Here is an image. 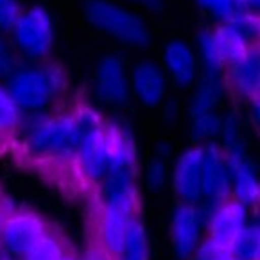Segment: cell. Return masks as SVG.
<instances>
[{
  "mask_svg": "<svg viewBox=\"0 0 260 260\" xmlns=\"http://www.w3.org/2000/svg\"><path fill=\"white\" fill-rule=\"evenodd\" d=\"M16 67L18 63H16L15 52L4 40H0V79H8L16 70Z\"/></svg>",
  "mask_w": 260,
  "mask_h": 260,
  "instance_id": "4dcf8cb0",
  "label": "cell"
},
{
  "mask_svg": "<svg viewBox=\"0 0 260 260\" xmlns=\"http://www.w3.org/2000/svg\"><path fill=\"white\" fill-rule=\"evenodd\" d=\"M221 131V117L215 111H208L203 115L192 117L190 135L196 142H208L214 140Z\"/></svg>",
  "mask_w": 260,
  "mask_h": 260,
  "instance_id": "484cf974",
  "label": "cell"
},
{
  "mask_svg": "<svg viewBox=\"0 0 260 260\" xmlns=\"http://www.w3.org/2000/svg\"><path fill=\"white\" fill-rule=\"evenodd\" d=\"M22 133V147L27 158L40 164L74 161L77 153V133L70 113L45 115L29 111L20 117L15 133Z\"/></svg>",
  "mask_w": 260,
  "mask_h": 260,
  "instance_id": "6da1fadb",
  "label": "cell"
},
{
  "mask_svg": "<svg viewBox=\"0 0 260 260\" xmlns=\"http://www.w3.org/2000/svg\"><path fill=\"white\" fill-rule=\"evenodd\" d=\"M237 2V9H251V11H258L260 0H235Z\"/></svg>",
  "mask_w": 260,
  "mask_h": 260,
  "instance_id": "836d02e7",
  "label": "cell"
},
{
  "mask_svg": "<svg viewBox=\"0 0 260 260\" xmlns=\"http://www.w3.org/2000/svg\"><path fill=\"white\" fill-rule=\"evenodd\" d=\"M0 35H2V32H0ZM0 40H2V36H0Z\"/></svg>",
  "mask_w": 260,
  "mask_h": 260,
  "instance_id": "f35d334b",
  "label": "cell"
},
{
  "mask_svg": "<svg viewBox=\"0 0 260 260\" xmlns=\"http://www.w3.org/2000/svg\"><path fill=\"white\" fill-rule=\"evenodd\" d=\"M22 11L18 0H0V32L11 31Z\"/></svg>",
  "mask_w": 260,
  "mask_h": 260,
  "instance_id": "4316f807",
  "label": "cell"
},
{
  "mask_svg": "<svg viewBox=\"0 0 260 260\" xmlns=\"http://www.w3.org/2000/svg\"><path fill=\"white\" fill-rule=\"evenodd\" d=\"M221 260H235V258H232V255H230V253H228V255H226L224 258H221Z\"/></svg>",
  "mask_w": 260,
  "mask_h": 260,
  "instance_id": "74e56055",
  "label": "cell"
},
{
  "mask_svg": "<svg viewBox=\"0 0 260 260\" xmlns=\"http://www.w3.org/2000/svg\"><path fill=\"white\" fill-rule=\"evenodd\" d=\"M226 23L234 27L235 31L241 32L249 43L256 45V40H258L260 35V18L256 15V11H251V9H235L232 13Z\"/></svg>",
  "mask_w": 260,
  "mask_h": 260,
  "instance_id": "cb8c5ba5",
  "label": "cell"
},
{
  "mask_svg": "<svg viewBox=\"0 0 260 260\" xmlns=\"http://www.w3.org/2000/svg\"><path fill=\"white\" fill-rule=\"evenodd\" d=\"M198 4L207 9L208 13H212L221 22H226L232 16V13L237 9L235 0H198Z\"/></svg>",
  "mask_w": 260,
  "mask_h": 260,
  "instance_id": "f1b7e54d",
  "label": "cell"
},
{
  "mask_svg": "<svg viewBox=\"0 0 260 260\" xmlns=\"http://www.w3.org/2000/svg\"><path fill=\"white\" fill-rule=\"evenodd\" d=\"M47 230L43 219L35 212H9L0 230V253L20 260L45 235Z\"/></svg>",
  "mask_w": 260,
  "mask_h": 260,
  "instance_id": "8992f818",
  "label": "cell"
},
{
  "mask_svg": "<svg viewBox=\"0 0 260 260\" xmlns=\"http://www.w3.org/2000/svg\"><path fill=\"white\" fill-rule=\"evenodd\" d=\"M72 120L74 127H76L77 140H83L86 137L97 135L104 129V119L101 117V113L97 110H93L92 106L81 104L72 111Z\"/></svg>",
  "mask_w": 260,
  "mask_h": 260,
  "instance_id": "44dd1931",
  "label": "cell"
},
{
  "mask_svg": "<svg viewBox=\"0 0 260 260\" xmlns=\"http://www.w3.org/2000/svg\"><path fill=\"white\" fill-rule=\"evenodd\" d=\"M196 256L194 260H221L228 255V246L221 244V242L214 241V239L208 237L205 242L199 244V248L194 249Z\"/></svg>",
  "mask_w": 260,
  "mask_h": 260,
  "instance_id": "83f0119b",
  "label": "cell"
},
{
  "mask_svg": "<svg viewBox=\"0 0 260 260\" xmlns=\"http://www.w3.org/2000/svg\"><path fill=\"white\" fill-rule=\"evenodd\" d=\"M0 260H2V255H0Z\"/></svg>",
  "mask_w": 260,
  "mask_h": 260,
  "instance_id": "ab89813d",
  "label": "cell"
},
{
  "mask_svg": "<svg viewBox=\"0 0 260 260\" xmlns=\"http://www.w3.org/2000/svg\"><path fill=\"white\" fill-rule=\"evenodd\" d=\"M9 212H13V210L6 205V199L2 198L0 199V230H2V226H4V221H6V217H8Z\"/></svg>",
  "mask_w": 260,
  "mask_h": 260,
  "instance_id": "e575fe53",
  "label": "cell"
},
{
  "mask_svg": "<svg viewBox=\"0 0 260 260\" xmlns=\"http://www.w3.org/2000/svg\"><path fill=\"white\" fill-rule=\"evenodd\" d=\"M169 154H171V147L167 146V144H164V142H160L156 147V156L160 158H167Z\"/></svg>",
  "mask_w": 260,
  "mask_h": 260,
  "instance_id": "d590c367",
  "label": "cell"
},
{
  "mask_svg": "<svg viewBox=\"0 0 260 260\" xmlns=\"http://www.w3.org/2000/svg\"><path fill=\"white\" fill-rule=\"evenodd\" d=\"M0 199H2V196H0Z\"/></svg>",
  "mask_w": 260,
  "mask_h": 260,
  "instance_id": "60d3db41",
  "label": "cell"
},
{
  "mask_svg": "<svg viewBox=\"0 0 260 260\" xmlns=\"http://www.w3.org/2000/svg\"><path fill=\"white\" fill-rule=\"evenodd\" d=\"M228 251L235 260H260V228L258 224H248L232 239Z\"/></svg>",
  "mask_w": 260,
  "mask_h": 260,
  "instance_id": "d6986e66",
  "label": "cell"
},
{
  "mask_svg": "<svg viewBox=\"0 0 260 260\" xmlns=\"http://www.w3.org/2000/svg\"><path fill=\"white\" fill-rule=\"evenodd\" d=\"M224 161L232 181V198L241 201L244 207H253L258 203L260 185L256 180L255 165L249 160L242 140H234L222 144Z\"/></svg>",
  "mask_w": 260,
  "mask_h": 260,
  "instance_id": "52a82bcc",
  "label": "cell"
},
{
  "mask_svg": "<svg viewBox=\"0 0 260 260\" xmlns=\"http://www.w3.org/2000/svg\"><path fill=\"white\" fill-rule=\"evenodd\" d=\"M61 260H77L76 256H72V255H69V253H65V255L61 256Z\"/></svg>",
  "mask_w": 260,
  "mask_h": 260,
  "instance_id": "8d00e7d4",
  "label": "cell"
},
{
  "mask_svg": "<svg viewBox=\"0 0 260 260\" xmlns=\"http://www.w3.org/2000/svg\"><path fill=\"white\" fill-rule=\"evenodd\" d=\"M246 222H248V207H244L237 199L228 198L215 207L212 217L208 219V237L228 246L232 239L244 228Z\"/></svg>",
  "mask_w": 260,
  "mask_h": 260,
  "instance_id": "5bb4252c",
  "label": "cell"
},
{
  "mask_svg": "<svg viewBox=\"0 0 260 260\" xmlns=\"http://www.w3.org/2000/svg\"><path fill=\"white\" fill-rule=\"evenodd\" d=\"M224 83L230 84L235 95L241 99H258L260 92V52L251 45L241 57L224 67Z\"/></svg>",
  "mask_w": 260,
  "mask_h": 260,
  "instance_id": "30bf717a",
  "label": "cell"
},
{
  "mask_svg": "<svg viewBox=\"0 0 260 260\" xmlns=\"http://www.w3.org/2000/svg\"><path fill=\"white\" fill-rule=\"evenodd\" d=\"M201 160L203 149L196 146L185 151L174 165L172 188L181 203L196 205L201 199Z\"/></svg>",
  "mask_w": 260,
  "mask_h": 260,
  "instance_id": "8fae6325",
  "label": "cell"
},
{
  "mask_svg": "<svg viewBox=\"0 0 260 260\" xmlns=\"http://www.w3.org/2000/svg\"><path fill=\"white\" fill-rule=\"evenodd\" d=\"M224 84L226 83H224V76H222V74L203 70L198 88H196L194 95H192L190 106H188L190 119L196 117V115L215 111V106L219 104L222 93H224Z\"/></svg>",
  "mask_w": 260,
  "mask_h": 260,
  "instance_id": "e0dca14e",
  "label": "cell"
},
{
  "mask_svg": "<svg viewBox=\"0 0 260 260\" xmlns=\"http://www.w3.org/2000/svg\"><path fill=\"white\" fill-rule=\"evenodd\" d=\"M201 160V198L210 199L214 203H222L232 198V181L224 161L222 146L217 142L208 140L203 146Z\"/></svg>",
  "mask_w": 260,
  "mask_h": 260,
  "instance_id": "ba28073f",
  "label": "cell"
},
{
  "mask_svg": "<svg viewBox=\"0 0 260 260\" xmlns=\"http://www.w3.org/2000/svg\"><path fill=\"white\" fill-rule=\"evenodd\" d=\"M84 16L95 29L110 35L131 47L146 49L151 43V32L146 20L137 13L127 11L126 8L108 0H86Z\"/></svg>",
  "mask_w": 260,
  "mask_h": 260,
  "instance_id": "3957f363",
  "label": "cell"
},
{
  "mask_svg": "<svg viewBox=\"0 0 260 260\" xmlns=\"http://www.w3.org/2000/svg\"><path fill=\"white\" fill-rule=\"evenodd\" d=\"M199 228L201 222L196 212V205L180 203L174 208L171 219V239L180 260H187L194 255L199 242Z\"/></svg>",
  "mask_w": 260,
  "mask_h": 260,
  "instance_id": "4fadbf2b",
  "label": "cell"
},
{
  "mask_svg": "<svg viewBox=\"0 0 260 260\" xmlns=\"http://www.w3.org/2000/svg\"><path fill=\"white\" fill-rule=\"evenodd\" d=\"M69 77L59 63L42 61L16 67L8 77V92L20 111H42L67 90Z\"/></svg>",
  "mask_w": 260,
  "mask_h": 260,
  "instance_id": "7a4b0ae2",
  "label": "cell"
},
{
  "mask_svg": "<svg viewBox=\"0 0 260 260\" xmlns=\"http://www.w3.org/2000/svg\"><path fill=\"white\" fill-rule=\"evenodd\" d=\"M133 2L142 6V8H146L147 11H151V13H161L165 8L164 0H133Z\"/></svg>",
  "mask_w": 260,
  "mask_h": 260,
  "instance_id": "d6a6232c",
  "label": "cell"
},
{
  "mask_svg": "<svg viewBox=\"0 0 260 260\" xmlns=\"http://www.w3.org/2000/svg\"><path fill=\"white\" fill-rule=\"evenodd\" d=\"M129 86L142 104L154 108L164 103L167 93V76L156 61H140L131 72Z\"/></svg>",
  "mask_w": 260,
  "mask_h": 260,
  "instance_id": "7c38bea8",
  "label": "cell"
},
{
  "mask_svg": "<svg viewBox=\"0 0 260 260\" xmlns=\"http://www.w3.org/2000/svg\"><path fill=\"white\" fill-rule=\"evenodd\" d=\"M131 86L124 59L119 54H108L97 63L95 95L101 103L122 106L129 101Z\"/></svg>",
  "mask_w": 260,
  "mask_h": 260,
  "instance_id": "9c48e42d",
  "label": "cell"
},
{
  "mask_svg": "<svg viewBox=\"0 0 260 260\" xmlns=\"http://www.w3.org/2000/svg\"><path fill=\"white\" fill-rule=\"evenodd\" d=\"M198 47H199V56L203 61V70L215 74H224V61L219 56V50L215 47V40L212 35V29L203 27L198 32Z\"/></svg>",
  "mask_w": 260,
  "mask_h": 260,
  "instance_id": "7402d4cb",
  "label": "cell"
},
{
  "mask_svg": "<svg viewBox=\"0 0 260 260\" xmlns=\"http://www.w3.org/2000/svg\"><path fill=\"white\" fill-rule=\"evenodd\" d=\"M104 142H106V174L101 187L117 190L135 185L137 178V147L126 124L117 120H104Z\"/></svg>",
  "mask_w": 260,
  "mask_h": 260,
  "instance_id": "277c9868",
  "label": "cell"
},
{
  "mask_svg": "<svg viewBox=\"0 0 260 260\" xmlns=\"http://www.w3.org/2000/svg\"><path fill=\"white\" fill-rule=\"evenodd\" d=\"M9 32L15 49L25 59L32 63L49 59L54 47V25L49 11L43 6H32L22 11Z\"/></svg>",
  "mask_w": 260,
  "mask_h": 260,
  "instance_id": "5b68a950",
  "label": "cell"
},
{
  "mask_svg": "<svg viewBox=\"0 0 260 260\" xmlns=\"http://www.w3.org/2000/svg\"><path fill=\"white\" fill-rule=\"evenodd\" d=\"M119 260H149L146 230H144V224L140 222L138 215L131 219L127 224L122 253H120Z\"/></svg>",
  "mask_w": 260,
  "mask_h": 260,
  "instance_id": "ffe728a7",
  "label": "cell"
},
{
  "mask_svg": "<svg viewBox=\"0 0 260 260\" xmlns=\"http://www.w3.org/2000/svg\"><path fill=\"white\" fill-rule=\"evenodd\" d=\"M67 253L63 244L52 232L47 230L45 235L32 246L27 255H23L20 260H61V256Z\"/></svg>",
  "mask_w": 260,
  "mask_h": 260,
  "instance_id": "603a6c76",
  "label": "cell"
},
{
  "mask_svg": "<svg viewBox=\"0 0 260 260\" xmlns=\"http://www.w3.org/2000/svg\"><path fill=\"white\" fill-rule=\"evenodd\" d=\"M20 117H22V111L11 99L8 88L0 84V138L15 133Z\"/></svg>",
  "mask_w": 260,
  "mask_h": 260,
  "instance_id": "d4e9b609",
  "label": "cell"
},
{
  "mask_svg": "<svg viewBox=\"0 0 260 260\" xmlns=\"http://www.w3.org/2000/svg\"><path fill=\"white\" fill-rule=\"evenodd\" d=\"M167 180V165H165V158L154 156L149 161V167H147V185L153 190H160L165 185Z\"/></svg>",
  "mask_w": 260,
  "mask_h": 260,
  "instance_id": "f546056e",
  "label": "cell"
},
{
  "mask_svg": "<svg viewBox=\"0 0 260 260\" xmlns=\"http://www.w3.org/2000/svg\"><path fill=\"white\" fill-rule=\"evenodd\" d=\"M212 35L215 40V47L219 50V56L224 61V65L232 63L234 59L241 57L253 43H249L241 32H237L234 27L226 22H221L215 29H212Z\"/></svg>",
  "mask_w": 260,
  "mask_h": 260,
  "instance_id": "ac0fdd59",
  "label": "cell"
},
{
  "mask_svg": "<svg viewBox=\"0 0 260 260\" xmlns=\"http://www.w3.org/2000/svg\"><path fill=\"white\" fill-rule=\"evenodd\" d=\"M219 135H222L224 144L241 138V120H239L237 113H228L224 119H221V131H219Z\"/></svg>",
  "mask_w": 260,
  "mask_h": 260,
  "instance_id": "1f68e13d",
  "label": "cell"
},
{
  "mask_svg": "<svg viewBox=\"0 0 260 260\" xmlns=\"http://www.w3.org/2000/svg\"><path fill=\"white\" fill-rule=\"evenodd\" d=\"M164 70L178 88H190L198 79V57L183 40H172L164 49Z\"/></svg>",
  "mask_w": 260,
  "mask_h": 260,
  "instance_id": "9a60e30c",
  "label": "cell"
},
{
  "mask_svg": "<svg viewBox=\"0 0 260 260\" xmlns=\"http://www.w3.org/2000/svg\"><path fill=\"white\" fill-rule=\"evenodd\" d=\"M74 161L79 167V172L88 183L99 185L106 174V142H104V129L92 137H86L77 144V153Z\"/></svg>",
  "mask_w": 260,
  "mask_h": 260,
  "instance_id": "2e32d148",
  "label": "cell"
}]
</instances>
